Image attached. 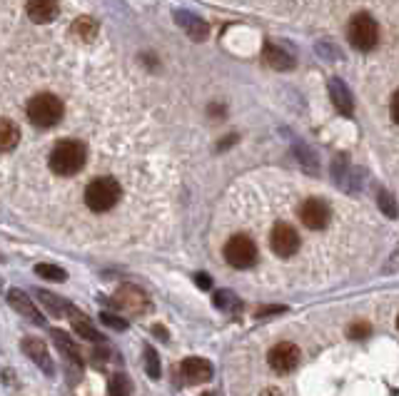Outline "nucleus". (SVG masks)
I'll use <instances>...</instances> for the list:
<instances>
[{"label":"nucleus","mask_w":399,"mask_h":396,"mask_svg":"<svg viewBox=\"0 0 399 396\" xmlns=\"http://www.w3.org/2000/svg\"><path fill=\"white\" fill-rule=\"evenodd\" d=\"M85 160H88V150L80 140H60L50 152V170L60 177H70L75 172L83 170Z\"/></svg>","instance_id":"nucleus-1"},{"label":"nucleus","mask_w":399,"mask_h":396,"mask_svg":"<svg viewBox=\"0 0 399 396\" xmlns=\"http://www.w3.org/2000/svg\"><path fill=\"white\" fill-rule=\"evenodd\" d=\"M120 190L115 177H95L88 187H85V205L93 212H110L120 202Z\"/></svg>","instance_id":"nucleus-2"},{"label":"nucleus","mask_w":399,"mask_h":396,"mask_svg":"<svg viewBox=\"0 0 399 396\" xmlns=\"http://www.w3.org/2000/svg\"><path fill=\"white\" fill-rule=\"evenodd\" d=\"M25 113H28V120L35 128L48 130V128H55V125L63 120L65 108L60 98H55V95H50V93H40L30 100Z\"/></svg>","instance_id":"nucleus-3"},{"label":"nucleus","mask_w":399,"mask_h":396,"mask_svg":"<svg viewBox=\"0 0 399 396\" xmlns=\"http://www.w3.org/2000/svg\"><path fill=\"white\" fill-rule=\"evenodd\" d=\"M347 38H350L352 48L370 53L380 43V25H377V20L370 13H357L350 20V25H347Z\"/></svg>","instance_id":"nucleus-4"},{"label":"nucleus","mask_w":399,"mask_h":396,"mask_svg":"<svg viewBox=\"0 0 399 396\" xmlns=\"http://www.w3.org/2000/svg\"><path fill=\"white\" fill-rule=\"evenodd\" d=\"M225 260L235 269H250L257 264V245L247 235H235L225 245Z\"/></svg>","instance_id":"nucleus-5"},{"label":"nucleus","mask_w":399,"mask_h":396,"mask_svg":"<svg viewBox=\"0 0 399 396\" xmlns=\"http://www.w3.org/2000/svg\"><path fill=\"white\" fill-rule=\"evenodd\" d=\"M270 247L277 257L287 260V257H292L300 250V235H297L295 227L287 225V222H277L270 232Z\"/></svg>","instance_id":"nucleus-6"},{"label":"nucleus","mask_w":399,"mask_h":396,"mask_svg":"<svg viewBox=\"0 0 399 396\" xmlns=\"http://www.w3.org/2000/svg\"><path fill=\"white\" fill-rule=\"evenodd\" d=\"M267 362H270L272 372L292 374L297 369V364H300V349H297V344H292V342H280L270 349Z\"/></svg>","instance_id":"nucleus-7"},{"label":"nucleus","mask_w":399,"mask_h":396,"mask_svg":"<svg viewBox=\"0 0 399 396\" xmlns=\"http://www.w3.org/2000/svg\"><path fill=\"white\" fill-rule=\"evenodd\" d=\"M330 217H332V212H330V207H327V202L317 200V197L307 200L305 205L300 207V220L307 230H325V227L330 225Z\"/></svg>","instance_id":"nucleus-8"},{"label":"nucleus","mask_w":399,"mask_h":396,"mask_svg":"<svg viewBox=\"0 0 399 396\" xmlns=\"http://www.w3.org/2000/svg\"><path fill=\"white\" fill-rule=\"evenodd\" d=\"M25 13L33 23L45 25V23H53L60 13V5L58 0H28L25 5Z\"/></svg>","instance_id":"nucleus-9"},{"label":"nucleus","mask_w":399,"mask_h":396,"mask_svg":"<svg viewBox=\"0 0 399 396\" xmlns=\"http://www.w3.org/2000/svg\"><path fill=\"white\" fill-rule=\"evenodd\" d=\"M180 372L188 379L190 384H200V382H210L212 379V364L202 357H188L183 364H180Z\"/></svg>","instance_id":"nucleus-10"},{"label":"nucleus","mask_w":399,"mask_h":396,"mask_svg":"<svg viewBox=\"0 0 399 396\" xmlns=\"http://www.w3.org/2000/svg\"><path fill=\"white\" fill-rule=\"evenodd\" d=\"M330 98H332V105L337 108V113L342 115H352V110H355V98H352L350 88H347L342 80H330Z\"/></svg>","instance_id":"nucleus-11"},{"label":"nucleus","mask_w":399,"mask_h":396,"mask_svg":"<svg viewBox=\"0 0 399 396\" xmlns=\"http://www.w3.org/2000/svg\"><path fill=\"white\" fill-rule=\"evenodd\" d=\"M23 352L28 354V357L33 359V362L38 364V367L43 369L45 374H53V359H50L48 349H45V344L40 342V339L28 337L23 342Z\"/></svg>","instance_id":"nucleus-12"},{"label":"nucleus","mask_w":399,"mask_h":396,"mask_svg":"<svg viewBox=\"0 0 399 396\" xmlns=\"http://www.w3.org/2000/svg\"><path fill=\"white\" fill-rule=\"evenodd\" d=\"M8 302H10V307L18 309V312L23 314V317H28L30 322H35V324L43 322L40 312L35 309L33 299H28V294H25V292H20V289H10V292H8Z\"/></svg>","instance_id":"nucleus-13"},{"label":"nucleus","mask_w":399,"mask_h":396,"mask_svg":"<svg viewBox=\"0 0 399 396\" xmlns=\"http://www.w3.org/2000/svg\"><path fill=\"white\" fill-rule=\"evenodd\" d=\"M265 63L275 70H292L295 68V58H292L290 53H285L282 48H277V45H272V43L265 45Z\"/></svg>","instance_id":"nucleus-14"},{"label":"nucleus","mask_w":399,"mask_h":396,"mask_svg":"<svg viewBox=\"0 0 399 396\" xmlns=\"http://www.w3.org/2000/svg\"><path fill=\"white\" fill-rule=\"evenodd\" d=\"M175 20L183 25L185 33H188L193 40H205L207 38V25L202 23L200 18H195V15H190V13H185V10H180V13H175Z\"/></svg>","instance_id":"nucleus-15"},{"label":"nucleus","mask_w":399,"mask_h":396,"mask_svg":"<svg viewBox=\"0 0 399 396\" xmlns=\"http://www.w3.org/2000/svg\"><path fill=\"white\" fill-rule=\"evenodd\" d=\"M20 142V130L15 123H10L8 118H3V123H0V147H3V152H10L13 147H18Z\"/></svg>","instance_id":"nucleus-16"},{"label":"nucleus","mask_w":399,"mask_h":396,"mask_svg":"<svg viewBox=\"0 0 399 396\" xmlns=\"http://www.w3.org/2000/svg\"><path fill=\"white\" fill-rule=\"evenodd\" d=\"M73 33L80 40H93L98 35V23L93 18H78L73 23Z\"/></svg>","instance_id":"nucleus-17"},{"label":"nucleus","mask_w":399,"mask_h":396,"mask_svg":"<svg viewBox=\"0 0 399 396\" xmlns=\"http://www.w3.org/2000/svg\"><path fill=\"white\" fill-rule=\"evenodd\" d=\"M73 327H75V332L80 334L83 339H88V342H100V334H98V329L93 327V324L88 322V319L83 317V314H75L73 317Z\"/></svg>","instance_id":"nucleus-18"},{"label":"nucleus","mask_w":399,"mask_h":396,"mask_svg":"<svg viewBox=\"0 0 399 396\" xmlns=\"http://www.w3.org/2000/svg\"><path fill=\"white\" fill-rule=\"evenodd\" d=\"M53 339L55 344H58L60 352L68 357V362H78V349H75V344L70 342V337L65 332H58V329H53Z\"/></svg>","instance_id":"nucleus-19"},{"label":"nucleus","mask_w":399,"mask_h":396,"mask_svg":"<svg viewBox=\"0 0 399 396\" xmlns=\"http://www.w3.org/2000/svg\"><path fill=\"white\" fill-rule=\"evenodd\" d=\"M377 205L382 207V212H385L390 220H395V217L399 215V207H397L395 197H392L390 190H385V187H380V190H377Z\"/></svg>","instance_id":"nucleus-20"},{"label":"nucleus","mask_w":399,"mask_h":396,"mask_svg":"<svg viewBox=\"0 0 399 396\" xmlns=\"http://www.w3.org/2000/svg\"><path fill=\"white\" fill-rule=\"evenodd\" d=\"M38 299L50 309V314H55V317H60V314H65L70 309L68 302H63L60 297H53L50 292H38Z\"/></svg>","instance_id":"nucleus-21"},{"label":"nucleus","mask_w":399,"mask_h":396,"mask_svg":"<svg viewBox=\"0 0 399 396\" xmlns=\"http://www.w3.org/2000/svg\"><path fill=\"white\" fill-rule=\"evenodd\" d=\"M35 274L43 279H50V282H65V279H68L65 269L55 267V264H38V267H35Z\"/></svg>","instance_id":"nucleus-22"},{"label":"nucleus","mask_w":399,"mask_h":396,"mask_svg":"<svg viewBox=\"0 0 399 396\" xmlns=\"http://www.w3.org/2000/svg\"><path fill=\"white\" fill-rule=\"evenodd\" d=\"M133 394V384L125 374H115L110 379V396H130Z\"/></svg>","instance_id":"nucleus-23"},{"label":"nucleus","mask_w":399,"mask_h":396,"mask_svg":"<svg viewBox=\"0 0 399 396\" xmlns=\"http://www.w3.org/2000/svg\"><path fill=\"white\" fill-rule=\"evenodd\" d=\"M145 369H148V374L153 379L160 377V362H158V354H155V349H145Z\"/></svg>","instance_id":"nucleus-24"},{"label":"nucleus","mask_w":399,"mask_h":396,"mask_svg":"<svg viewBox=\"0 0 399 396\" xmlns=\"http://www.w3.org/2000/svg\"><path fill=\"white\" fill-rule=\"evenodd\" d=\"M347 334H350V339H367L372 334V327L367 322H357L347 329Z\"/></svg>","instance_id":"nucleus-25"},{"label":"nucleus","mask_w":399,"mask_h":396,"mask_svg":"<svg viewBox=\"0 0 399 396\" xmlns=\"http://www.w3.org/2000/svg\"><path fill=\"white\" fill-rule=\"evenodd\" d=\"M215 307H222V309L237 307V299L232 297L230 292H217V294H215Z\"/></svg>","instance_id":"nucleus-26"},{"label":"nucleus","mask_w":399,"mask_h":396,"mask_svg":"<svg viewBox=\"0 0 399 396\" xmlns=\"http://www.w3.org/2000/svg\"><path fill=\"white\" fill-rule=\"evenodd\" d=\"M103 322L108 324V327H113V329H125V327H128V322H123V319L113 317V314H103Z\"/></svg>","instance_id":"nucleus-27"},{"label":"nucleus","mask_w":399,"mask_h":396,"mask_svg":"<svg viewBox=\"0 0 399 396\" xmlns=\"http://www.w3.org/2000/svg\"><path fill=\"white\" fill-rule=\"evenodd\" d=\"M390 113H392V120L399 125V90L395 95H392V103H390Z\"/></svg>","instance_id":"nucleus-28"},{"label":"nucleus","mask_w":399,"mask_h":396,"mask_svg":"<svg viewBox=\"0 0 399 396\" xmlns=\"http://www.w3.org/2000/svg\"><path fill=\"white\" fill-rule=\"evenodd\" d=\"M198 282H200V287H210V277H207V274H198Z\"/></svg>","instance_id":"nucleus-29"},{"label":"nucleus","mask_w":399,"mask_h":396,"mask_svg":"<svg viewBox=\"0 0 399 396\" xmlns=\"http://www.w3.org/2000/svg\"><path fill=\"white\" fill-rule=\"evenodd\" d=\"M397 329H399V317H397Z\"/></svg>","instance_id":"nucleus-30"},{"label":"nucleus","mask_w":399,"mask_h":396,"mask_svg":"<svg viewBox=\"0 0 399 396\" xmlns=\"http://www.w3.org/2000/svg\"><path fill=\"white\" fill-rule=\"evenodd\" d=\"M202 396H212V394H202Z\"/></svg>","instance_id":"nucleus-31"}]
</instances>
